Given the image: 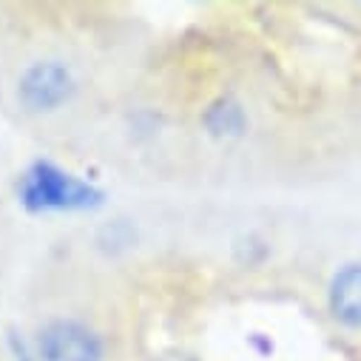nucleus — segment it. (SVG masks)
Wrapping results in <instances>:
<instances>
[{
  "label": "nucleus",
  "instance_id": "obj_1",
  "mask_svg": "<svg viewBox=\"0 0 361 361\" xmlns=\"http://www.w3.org/2000/svg\"><path fill=\"white\" fill-rule=\"evenodd\" d=\"M43 361H97V338L74 322H51L37 338Z\"/></svg>",
  "mask_w": 361,
  "mask_h": 361
},
{
  "label": "nucleus",
  "instance_id": "obj_2",
  "mask_svg": "<svg viewBox=\"0 0 361 361\" xmlns=\"http://www.w3.org/2000/svg\"><path fill=\"white\" fill-rule=\"evenodd\" d=\"M68 92H71L68 71L57 63H40L29 68L20 82V94L32 109H54L68 97Z\"/></svg>",
  "mask_w": 361,
  "mask_h": 361
},
{
  "label": "nucleus",
  "instance_id": "obj_3",
  "mask_svg": "<svg viewBox=\"0 0 361 361\" xmlns=\"http://www.w3.org/2000/svg\"><path fill=\"white\" fill-rule=\"evenodd\" d=\"M330 310L347 327H361V264H344L330 282Z\"/></svg>",
  "mask_w": 361,
  "mask_h": 361
},
{
  "label": "nucleus",
  "instance_id": "obj_4",
  "mask_svg": "<svg viewBox=\"0 0 361 361\" xmlns=\"http://www.w3.org/2000/svg\"><path fill=\"white\" fill-rule=\"evenodd\" d=\"M159 361H188V358H183V355H165V358H159Z\"/></svg>",
  "mask_w": 361,
  "mask_h": 361
}]
</instances>
